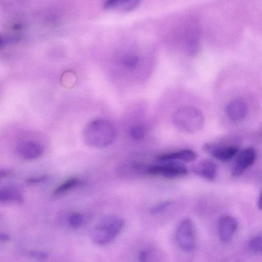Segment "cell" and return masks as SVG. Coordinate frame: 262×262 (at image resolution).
<instances>
[{"instance_id":"6da1fadb","label":"cell","mask_w":262,"mask_h":262,"mask_svg":"<svg viewBox=\"0 0 262 262\" xmlns=\"http://www.w3.org/2000/svg\"><path fill=\"white\" fill-rule=\"evenodd\" d=\"M116 137L114 126L104 119H97L89 123L83 132L85 143L94 148H104L111 145Z\"/></svg>"},{"instance_id":"7a4b0ae2","label":"cell","mask_w":262,"mask_h":262,"mask_svg":"<svg viewBox=\"0 0 262 262\" xmlns=\"http://www.w3.org/2000/svg\"><path fill=\"white\" fill-rule=\"evenodd\" d=\"M124 220L120 217L108 215L102 217L91 231L92 240L99 245L108 244L114 241L123 230Z\"/></svg>"},{"instance_id":"3957f363","label":"cell","mask_w":262,"mask_h":262,"mask_svg":"<svg viewBox=\"0 0 262 262\" xmlns=\"http://www.w3.org/2000/svg\"><path fill=\"white\" fill-rule=\"evenodd\" d=\"M172 118L177 129L185 133H195L201 130L204 125L202 113L192 106H184L177 109Z\"/></svg>"},{"instance_id":"277c9868","label":"cell","mask_w":262,"mask_h":262,"mask_svg":"<svg viewBox=\"0 0 262 262\" xmlns=\"http://www.w3.org/2000/svg\"><path fill=\"white\" fill-rule=\"evenodd\" d=\"M175 238L177 245L182 250L190 252L194 249L195 232L190 219L186 217L180 222L176 230Z\"/></svg>"},{"instance_id":"5b68a950","label":"cell","mask_w":262,"mask_h":262,"mask_svg":"<svg viewBox=\"0 0 262 262\" xmlns=\"http://www.w3.org/2000/svg\"><path fill=\"white\" fill-rule=\"evenodd\" d=\"M145 172L150 175L174 178L186 175L188 169L185 165L181 162L168 161L147 166Z\"/></svg>"},{"instance_id":"8992f818","label":"cell","mask_w":262,"mask_h":262,"mask_svg":"<svg viewBox=\"0 0 262 262\" xmlns=\"http://www.w3.org/2000/svg\"><path fill=\"white\" fill-rule=\"evenodd\" d=\"M256 157V151L253 147H248L242 150L235 159L231 171L232 176H241L246 169L254 163Z\"/></svg>"},{"instance_id":"52a82bcc","label":"cell","mask_w":262,"mask_h":262,"mask_svg":"<svg viewBox=\"0 0 262 262\" xmlns=\"http://www.w3.org/2000/svg\"><path fill=\"white\" fill-rule=\"evenodd\" d=\"M238 227L237 220L230 215L221 216L217 224L219 237L221 241L228 243L232 240Z\"/></svg>"},{"instance_id":"ba28073f","label":"cell","mask_w":262,"mask_h":262,"mask_svg":"<svg viewBox=\"0 0 262 262\" xmlns=\"http://www.w3.org/2000/svg\"><path fill=\"white\" fill-rule=\"evenodd\" d=\"M43 147L33 141H24L16 147L18 155L23 159L33 160L40 157L43 153Z\"/></svg>"},{"instance_id":"9c48e42d","label":"cell","mask_w":262,"mask_h":262,"mask_svg":"<svg viewBox=\"0 0 262 262\" xmlns=\"http://www.w3.org/2000/svg\"><path fill=\"white\" fill-rule=\"evenodd\" d=\"M204 149L216 159L224 162L231 160L238 152L237 147L233 145L217 146L207 144Z\"/></svg>"},{"instance_id":"30bf717a","label":"cell","mask_w":262,"mask_h":262,"mask_svg":"<svg viewBox=\"0 0 262 262\" xmlns=\"http://www.w3.org/2000/svg\"><path fill=\"white\" fill-rule=\"evenodd\" d=\"M192 171L196 174L209 181H213L217 174L216 165L210 160H203L193 164Z\"/></svg>"},{"instance_id":"8fae6325","label":"cell","mask_w":262,"mask_h":262,"mask_svg":"<svg viewBox=\"0 0 262 262\" xmlns=\"http://www.w3.org/2000/svg\"><path fill=\"white\" fill-rule=\"evenodd\" d=\"M226 112L228 117L235 121L244 119L247 114L246 104L241 100H233L227 105Z\"/></svg>"},{"instance_id":"7c38bea8","label":"cell","mask_w":262,"mask_h":262,"mask_svg":"<svg viewBox=\"0 0 262 262\" xmlns=\"http://www.w3.org/2000/svg\"><path fill=\"white\" fill-rule=\"evenodd\" d=\"M0 202L4 204H20L24 202L23 194L15 186H5L0 190Z\"/></svg>"},{"instance_id":"4fadbf2b","label":"cell","mask_w":262,"mask_h":262,"mask_svg":"<svg viewBox=\"0 0 262 262\" xmlns=\"http://www.w3.org/2000/svg\"><path fill=\"white\" fill-rule=\"evenodd\" d=\"M196 158V154L190 149H182L177 151L161 155L158 159L162 161H174L190 162Z\"/></svg>"},{"instance_id":"5bb4252c","label":"cell","mask_w":262,"mask_h":262,"mask_svg":"<svg viewBox=\"0 0 262 262\" xmlns=\"http://www.w3.org/2000/svg\"><path fill=\"white\" fill-rule=\"evenodd\" d=\"M140 2L137 0H111L104 4L105 8L121 12H129L139 6Z\"/></svg>"},{"instance_id":"9a60e30c","label":"cell","mask_w":262,"mask_h":262,"mask_svg":"<svg viewBox=\"0 0 262 262\" xmlns=\"http://www.w3.org/2000/svg\"><path fill=\"white\" fill-rule=\"evenodd\" d=\"M80 180L76 177H72L59 185L54 190V196L61 195L77 187L80 184Z\"/></svg>"},{"instance_id":"2e32d148","label":"cell","mask_w":262,"mask_h":262,"mask_svg":"<svg viewBox=\"0 0 262 262\" xmlns=\"http://www.w3.org/2000/svg\"><path fill=\"white\" fill-rule=\"evenodd\" d=\"M141 59L136 54H127L124 55L121 60L122 64L130 70H134L140 65Z\"/></svg>"},{"instance_id":"e0dca14e","label":"cell","mask_w":262,"mask_h":262,"mask_svg":"<svg viewBox=\"0 0 262 262\" xmlns=\"http://www.w3.org/2000/svg\"><path fill=\"white\" fill-rule=\"evenodd\" d=\"M84 217L82 214L79 212H73L70 214L68 219L69 225L73 228H77L83 224Z\"/></svg>"},{"instance_id":"ac0fdd59","label":"cell","mask_w":262,"mask_h":262,"mask_svg":"<svg viewBox=\"0 0 262 262\" xmlns=\"http://www.w3.org/2000/svg\"><path fill=\"white\" fill-rule=\"evenodd\" d=\"M249 247L254 253H262V235H258L253 238L249 242Z\"/></svg>"},{"instance_id":"d6986e66","label":"cell","mask_w":262,"mask_h":262,"mask_svg":"<svg viewBox=\"0 0 262 262\" xmlns=\"http://www.w3.org/2000/svg\"><path fill=\"white\" fill-rule=\"evenodd\" d=\"M130 135L133 139L140 140L144 137L145 131L141 126H135L131 128Z\"/></svg>"},{"instance_id":"ffe728a7","label":"cell","mask_w":262,"mask_h":262,"mask_svg":"<svg viewBox=\"0 0 262 262\" xmlns=\"http://www.w3.org/2000/svg\"><path fill=\"white\" fill-rule=\"evenodd\" d=\"M171 203L172 202L170 201L161 202L153 207L150 210V213L153 214L159 213L165 210Z\"/></svg>"},{"instance_id":"44dd1931","label":"cell","mask_w":262,"mask_h":262,"mask_svg":"<svg viewBox=\"0 0 262 262\" xmlns=\"http://www.w3.org/2000/svg\"><path fill=\"white\" fill-rule=\"evenodd\" d=\"M30 254L32 257L39 260H44L48 257V255L46 253L40 251H31Z\"/></svg>"},{"instance_id":"7402d4cb","label":"cell","mask_w":262,"mask_h":262,"mask_svg":"<svg viewBox=\"0 0 262 262\" xmlns=\"http://www.w3.org/2000/svg\"><path fill=\"white\" fill-rule=\"evenodd\" d=\"M46 178H47L46 175H43V176H39V177L31 178L28 179L27 180V182L29 184H36V183H40V182L43 181Z\"/></svg>"},{"instance_id":"603a6c76","label":"cell","mask_w":262,"mask_h":262,"mask_svg":"<svg viewBox=\"0 0 262 262\" xmlns=\"http://www.w3.org/2000/svg\"><path fill=\"white\" fill-rule=\"evenodd\" d=\"M12 172V170L11 169H1L0 171V177L1 178H4L6 177L9 176L10 175Z\"/></svg>"},{"instance_id":"cb8c5ba5","label":"cell","mask_w":262,"mask_h":262,"mask_svg":"<svg viewBox=\"0 0 262 262\" xmlns=\"http://www.w3.org/2000/svg\"><path fill=\"white\" fill-rule=\"evenodd\" d=\"M147 257V253L146 251H142L140 252L139 259L141 262H146Z\"/></svg>"},{"instance_id":"d4e9b609","label":"cell","mask_w":262,"mask_h":262,"mask_svg":"<svg viewBox=\"0 0 262 262\" xmlns=\"http://www.w3.org/2000/svg\"><path fill=\"white\" fill-rule=\"evenodd\" d=\"M0 240L2 242H8L10 240V236L6 233H1Z\"/></svg>"},{"instance_id":"484cf974","label":"cell","mask_w":262,"mask_h":262,"mask_svg":"<svg viewBox=\"0 0 262 262\" xmlns=\"http://www.w3.org/2000/svg\"><path fill=\"white\" fill-rule=\"evenodd\" d=\"M257 207L262 210V191H261L257 201Z\"/></svg>"}]
</instances>
